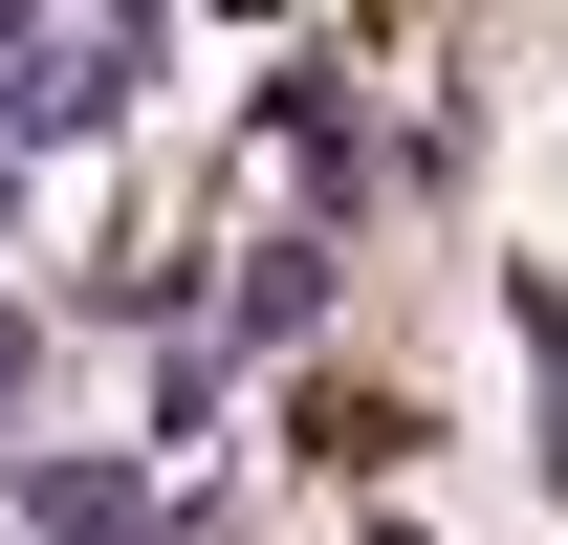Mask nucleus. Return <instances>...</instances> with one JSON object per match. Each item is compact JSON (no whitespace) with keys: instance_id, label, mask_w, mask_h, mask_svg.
<instances>
[{"instance_id":"f257e3e1","label":"nucleus","mask_w":568,"mask_h":545,"mask_svg":"<svg viewBox=\"0 0 568 545\" xmlns=\"http://www.w3.org/2000/svg\"><path fill=\"white\" fill-rule=\"evenodd\" d=\"M110 110H132V22H67V44H0V132H22V153L110 132Z\"/></svg>"},{"instance_id":"f03ea898","label":"nucleus","mask_w":568,"mask_h":545,"mask_svg":"<svg viewBox=\"0 0 568 545\" xmlns=\"http://www.w3.org/2000/svg\"><path fill=\"white\" fill-rule=\"evenodd\" d=\"M22 524H44V545H132L153 480H132V459H22Z\"/></svg>"},{"instance_id":"7ed1b4c3","label":"nucleus","mask_w":568,"mask_h":545,"mask_svg":"<svg viewBox=\"0 0 568 545\" xmlns=\"http://www.w3.org/2000/svg\"><path fill=\"white\" fill-rule=\"evenodd\" d=\"M328 328V240H263V263H241V349H306Z\"/></svg>"},{"instance_id":"20e7f679","label":"nucleus","mask_w":568,"mask_h":545,"mask_svg":"<svg viewBox=\"0 0 568 545\" xmlns=\"http://www.w3.org/2000/svg\"><path fill=\"white\" fill-rule=\"evenodd\" d=\"M22 371H44V328H22V306H0V414H22Z\"/></svg>"}]
</instances>
